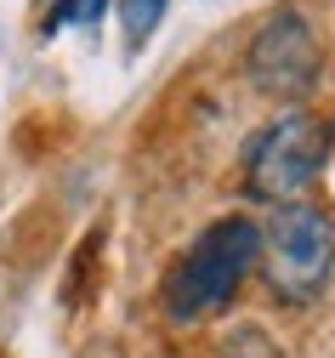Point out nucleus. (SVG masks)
<instances>
[{
  "mask_svg": "<svg viewBox=\"0 0 335 358\" xmlns=\"http://www.w3.org/2000/svg\"><path fill=\"white\" fill-rule=\"evenodd\" d=\"M262 262V228L250 216H222L187 245V256L171 267L165 279V313L176 324H199L211 313L233 301V290L245 285V273Z\"/></svg>",
  "mask_w": 335,
  "mask_h": 358,
  "instance_id": "obj_1",
  "label": "nucleus"
},
{
  "mask_svg": "<svg viewBox=\"0 0 335 358\" xmlns=\"http://www.w3.org/2000/svg\"><path fill=\"white\" fill-rule=\"evenodd\" d=\"M335 148V120L329 114H313V108H290L278 114L273 125H262L250 148H245V188L256 199H278L290 205L313 176L324 171Z\"/></svg>",
  "mask_w": 335,
  "mask_h": 358,
  "instance_id": "obj_2",
  "label": "nucleus"
},
{
  "mask_svg": "<svg viewBox=\"0 0 335 358\" xmlns=\"http://www.w3.org/2000/svg\"><path fill=\"white\" fill-rule=\"evenodd\" d=\"M267 285L284 301H318L335 273V216L324 205H278L273 228L262 234Z\"/></svg>",
  "mask_w": 335,
  "mask_h": 358,
  "instance_id": "obj_3",
  "label": "nucleus"
},
{
  "mask_svg": "<svg viewBox=\"0 0 335 358\" xmlns=\"http://www.w3.org/2000/svg\"><path fill=\"white\" fill-rule=\"evenodd\" d=\"M245 74L262 97H278V103H296L307 97L318 74H324V52H318V34L307 23V12L296 6H278L256 40H250V52H245Z\"/></svg>",
  "mask_w": 335,
  "mask_h": 358,
  "instance_id": "obj_4",
  "label": "nucleus"
},
{
  "mask_svg": "<svg viewBox=\"0 0 335 358\" xmlns=\"http://www.w3.org/2000/svg\"><path fill=\"white\" fill-rule=\"evenodd\" d=\"M165 17V0H120V23H125V40L142 46L154 34V23Z\"/></svg>",
  "mask_w": 335,
  "mask_h": 358,
  "instance_id": "obj_5",
  "label": "nucleus"
},
{
  "mask_svg": "<svg viewBox=\"0 0 335 358\" xmlns=\"http://www.w3.org/2000/svg\"><path fill=\"white\" fill-rule=\"evenodd\" d=\"M103 6H108V0H57V6H52V17H45V34L97 23V17H103Z\"/></svg>",
  "mask_w": 335,
  "mask_h": 358,
  "instance_id": "obj_6",
  "label": "nucleus"
},
{
  "mask_svg": "<svg viewBox=\"0 0 335 358\" xmlns=\"http://www.w3.org/2000/svg\"><path fill=\"white\" fill-rule=\"evenodd\" d=\"M227 358H273V347L250 330V336H238V341H233V352H227Z\"/></svg>",
  "mask_w": 335,
  "mask_h": 358,
  "instance_id": "obj_7",
  "label": "nucleus"
}]
</instances>
